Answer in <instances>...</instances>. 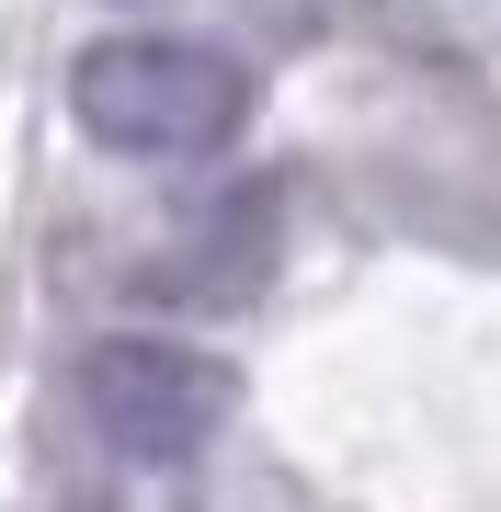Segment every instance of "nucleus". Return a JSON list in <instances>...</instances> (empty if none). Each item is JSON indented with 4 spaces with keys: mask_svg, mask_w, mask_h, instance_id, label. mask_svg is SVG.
<instances>
[{
    "mask_svg": "<svg viewBox=\"0 0 501 512\" xmlns=\"http://www.w3.org/2000/svg\"><path fill=\"white\" fill-rule=\"evenodd\" d=\"M69 114L114 160H217L251 126V80L194 35H103L69 57Z\"/></svg>",
    "mask_w": 501,
    "mask_h": 512,
    "instance_id": "1",
    "label": "nucleus"
},
{
    "mask_svg": "<svg viewBox=\"0 0 501 512\" xmlns=\"http://www.w3.org/2000/svg\"><path fill=\"white\" fill-rule=\"evenodd\" d=\"M69 410H80V433H92L103 456L183 467V456L217 444V421L240 410V376H228V353L171 342V330H103L69 365Z\"/></svg>",
    "mask_w": 501,
    "mask_h": 512,
    "instance_id": "2",
    "label": "nucleus"
}]
</instances>
